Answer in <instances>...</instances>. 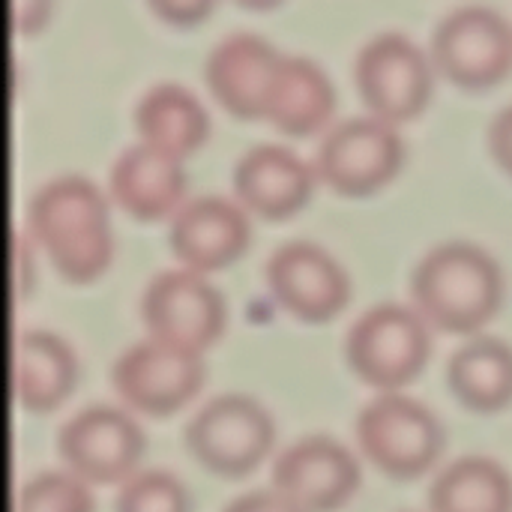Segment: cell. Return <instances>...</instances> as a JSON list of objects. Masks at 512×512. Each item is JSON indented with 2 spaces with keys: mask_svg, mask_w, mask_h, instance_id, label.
Returning <instances> with one entry per match:
<instances>
[{
  "mask_svg": "<svg viewBox=\"0 0 512 512\" xmlns=\"http://www.w3.org/2000/svg\"><path fill=\"white\" fill-rule=\"evenodd\" d=\"M432 512H512L510 474L483 456L450 462L429 486Z\"/></svg>",
  "mask_w": 512,
  "mask_h": 512,
  "instance_id": "cell-22",
  "label": "cell"
},
{
  "mask_svg": "<svg viewBox=\"0 0 512 512\" xmlns=\"http://www.w3.org/2000/svg\"><path fill=\"white\" fill-rule=\"evenodd\" d=\"M108 192L114 204L138 222H159L177 210L186 192V174L177 159L150 147H126L108 174Z\"/></svg>",
  "mask_w": 512,
  "mask_h": 512,
  "instance_id": "cell-17",
  "label": "cell"
},
{
  "mask_svg": "<svg viewBox=\"0 0 512 512\" xmlns=\"http://www.w3.org/2000/svg\"><path fill=\"white\" fill-rule=\"evenodd\" d=\"M231 186L240 204L261 219L279 222L294 216L312 195L315 171L297 153L279 144H258L246 150L234 171Z\"/></svg>",
  "mask_w": 512,
  "mask_h": 512,
  "instance_id": "cell-15",
  "label": "cell"
},
{
  "mask_svg": "<svg viewBox=\"0 0 512 512\" xmlns=\"http://www.w3.org/2000/svg\"><path fill=\"white\" fill-rule=\"evenodd\" d=\"M135 132L171 159L183 162L207 138V111L180 84H156L135 105Z\"/></svg>",
  "mask_w": 512,
  "mask_h": 512,
  "instance_id": "cell-20",
  "label": "cell"
},
{
  "mask_svg": "<svg viewBox=\"0 0 512 512\" xmlns=\"http://www.w3.org/2000/svg\"><path fill=\"white\" fill-rule=\"evenodd\" d=\"M141 321L150 339L201 354L225 327L219 291L195 270H165L150 279L141 297Z\"/></svg>",
  "mask_w": 512,
  "mask_h": 512,
  "instance_id": "cell-8",
  "label": "cell"
},
{
  "mask_svg": "<svg viewBox=\"0 0 512 512\" xmlns=\"http://www.w3.org/2000/svg\"><path fill=\"white\" fill-rule=\"evenodd\" d=\"M201 381L204 366L198 354L162 345L156 339L135 342L111 366L117 396L147 417H168L180 411L201 390Z\"/></svg>",
  "mask_w": 512,
  "mask_h": 512,
  "instance_id": "cell-10",
  "label": "cell"
},
{
  "mask_svg": "<svg viewBox=\"0 0 512 512\" xmlns=\"http://www.w3.org/2000/svg\"><path fill=\"white\" fill-rule=\"evenodd\" d=\"M402 165V141L396 129L378 117H354L333 126L315 159V174L339 195L363 198L396 177Z\"/></svg>",
  "mask_w": 512,
  "mask_h": 512,
  "instance_id": "cell-9",
  "label": "cell"
},
{
  "mask_svg": "<svg viewBox=\"0 0 512 512\" xmlns=\"http://www.w3.org/2000/svg\"><path fill=\"white\" fill-rule=\"evenodd\" d=\"M354 435L366 459L393 480L426 474L444 447L438 420L414 399L399 393L375 396L354 423Z\"/></svg>",
  "mask_w": 512,
  "mask_h": 512,
  "instance_id": "cell-4",
  "label": "cell"
},
{
  "mask_svg": "<svg viewBox=\"0 0 512 512\" xmlns=\"http://www.w3.org/2000/svg\"><path fill=\"white\" fill-rule=\"evenodd\" d=\"M168 246L186 270L210 273L228 267L249 246L246 213L216 195L192 198L174 213L168 225Z\"/></svg>",
  "mask_w": 512,
  "mask_h": 512,
  "instance_id": "cell-14",
  "label": "cell"
},
{
  "mask_svg": "<svg viewBox=\"0 0 512 512\" xmlns=\"http://www.w3.org/2000/svg\"><path fill=\"white\" fill-rule=\"evenodd\" d=\"M264 276L276 303L306 324H324L348 303L345 270L321 246L306 240L282 243L267 258Z\"/></svg>",
  "mask_w": 512,
  "mask_h": 512,
  "instance_id": "cell-12",
  "label": "cell"
},
{
  "mask_svg": "<svg viewBox=\"0 0 512 512\" xmlns=\"http://www.w3.org/2000/svg\"><path fill=\"white\" fill-rule=\"evenodd\" d=\"M75 387V357L63 339L27 330L12 348V396L30 414L54 411Z\"/></svg>",
  "mask_w": 512,
  "mask_h": 512,
  "instance_id": "cell-19",
  "label": "cell"
},
{
  "mask_svg": "<svg viewBox=\"0 0 512 512\" xmlns=\"http://www.w3.org/2000/svg\"><path fill=\"white\" fill-rule=\"evenodd\" d=\"M57 453L84 483H120L144 453L141 429L117 408L90 405L57 432Z\"/></svg>",
  "mask_w": 512,
  "mask_h": 512,
  "instance_id": "cell-11",
  "label": "cell"
},
{
  "mask_svg": "<svg viewBox=\"0 0 512 512\" xmlns=\"http://www.w3.org/2000/svg\"><path fill=\"white\" fill-rule=\"evenodd\" d=\"M147 6L156 18L174 27H195L213 12L216 0H147Z\"/></svg>",
  "mask_w": 512,
  "mask_h": 512,
  "instance_id": "cell-25",
  "label": "cell"
},
{
  "mask_svg": "<svg viewBox=\"0 0 512 512\" xmlns=\"http://www.w3.org/2000/svg\"><path fill=\"white\" fill-rule=\"evenodd\" d=\"M498 264L471 243L429 249L411 273V297L420 315L444 333H477L501 306Z\"/></svg>",
  "mask_w": 512,
  "mask_h": 512,
  "instance_id": "cell-2",
  "label": "cell"
},
{
  "mask_svg": "<svg viewBox=\"0 0 512 512\" xmlns=\"http://www.w3.org/2000/svg\"><path fill=\"white\" fill-rule=\"evenodd\" d=\"M432 66L465 90H486L512 69L510 24L489 6L450 12L432 36Z\"/></svg>",
  "mask_w": 512,
  "mask_h": 512,
  "instance_id": "cell-6",
  "label": "cell"
},
{
  "mask_svg": "<svg viewBox=\"0 0 512 512\" xmlns=\"http://www.w3.org/2000/svg\"><path fill=\"white\" fill-rule=\"evenodd\" d=\"M489 150L495 162L512 177V105L501 108L489 123Z\"/></svg>",
  "mask_w": 512,
  "mask_h": 512,
  "instance_id": "cell-26",
  "label": "cell"
},
{
  "mask_svg": "<svg viewBox=\"0 0 512 512\" xmlns=\"http://www.w3.org/2000/svg\"><path fill=\"white\" fill-rule=\"evenodd\" d=\"M48 12H51V0H9V18L18 36L36 33L48 21Z\"/></svg>",
  "mask_w": 512,
  "mask_h": 512,
  "instance_id": "cell-27",
  "label": "cell"
},
{
  "mask_svg": "<svg viewBox=\"0 0 512 512\" xmlns=\"http://www.w3.org/2000/svg\"><path fill=\"white\" fill-rule=\"evenodd\" d=\"M270 480L279 495L294 501L303 512H327L342 507L354 495L360 468L342 444L315 435L279 453Z\"/></svg>",
  "mask_w": 512,
  "mask_h": 512,
  "instance_id": "cell-13",
  "label": "cell"
},
{
  "mask_svg": "<svg viewBox=\"0 0 512 512\" xmlns=\"http://www.w3.org/2000/svg\"><path fill=\"white\" fill-rule=\"evenodd\" d=\"M15 512H93V498L81 477L45 471L24 483Z\"/></svg>",
  "mask_w": 512,
  "mask_h": 512,
  "instance_id": "cell-23",
  "label": "cell"
},
{
  "mask_svg": "<svg viewBox=\"0 0 512 512\" xmlns=\"http://www.w3.org/2000/svg\"><path fill=\"white\" fill-rule=\"evenodd\" d=\"M453 396L477 414H495L512 402V348L480 336L447 360Z\"/></svg>",
  "mask_w": 512,
  "mask_h": 512,
  "instance_id": "cell-21",
  "label": "cell"
},
{
  "mask_svg": "<svg viewBox=\"0 0 512 512\" xmlns=\"http://www.w3.org/2000/svg\"><path fill=\"white\" fill-rule=\"evenodd\" d=\"M222 512H303L279 492H249L234 498Z\"/></svg>",
  "mask_w": 512,
  "mask_h": 512,
  "instance_id": "cell-28",
  "label": "cell"
},
{
  "mask_svg": "<svg viewBox=\"0 0 512 512\" xmlns=\"http://www.w3.org/2000/svg\"><path fill=\"white\" fill-rule=\"evenodd\" d=\"M354 84L363 105L384 123L414 120L432 93V66L426 54L402 33L369 39L354 60Z\"/></svg>",
  "mask_w": 512,
  "mask_h": 512,
  "instance_id": "cell-7",
  "label": "cell"
},
{
  "mask_svg": "<svg viewBox=\"0 0 512 512\" xmlns=\"http://www.w3.org/2000/svg\"><path fill=\"white\" fill-rule=\"evenodd\" d=\"M336 111V93L330 78L318 63L306 57H279L267 99L264 120H270L282 135L306 138L321 132Z\"/></svg>",
  "mask_w": 512,
  "mask_h": 512,
  "instance_id": "cell-18",
  "label": "cell"
},
{
  "mask_svg": "<svg viewBox=\"0 0 512 512\" xmlns=\"http://www.w3.org/2000/svg\"><path fill=\"white\" fill-rule=\"evenodd\" d=\"M189 456L210 474L237 480L252 474L273 447V423L249 396L210 399L183 429Z\"/></svg>",
  "mask_w": 512,
  "mask_h": 512,
  "instance_id": "cell-3",
  "label": "cell"
},
{
  "mask_svg": "<svg viewBox=\"0 0 512 512\" xmlns=\"http://www.w3.org/2000/svg\"><path fill=\"white\" fill-rule=\"evenodd\" d=\"M429 357L426 324L405 306L381 303L363 312L345 336V360L360 381L393 393L414 381Z\"/></svg>",
  "mask_w": 512,
  "mask_h": 512,
  "instance_id": "cell-5",
  "label": "cell"
},
{
  "mask_svg": "<svg viewBox=\"0 0 512 512\" xmlns=\"http://www.w3.org/2000/svg\"><path fill=\"white\" fill-rule=\"evenodd\" d=\"M27 228L66 282H93L111 264L105 198L87 177L72 174L39 186L27 204Z\"/></svg>",
  "mask_w": 512,
  "mask_h": 512,
  "instance_id": "cell-1",
  "label": "cell"
},
{
  "mask_svg": "<svg viewBox=\"0 0 512 512\" xmlns=\"http://www.w3.org/2000/svg\"><path fill=\"white\" fill-rule=\"evenodd\" d=\"M114 512H189V498L171 474L144 471L117 489Z\"/></svg>",
  "mask_w": 512,
  "mask_h": 512,
  "instance_id": "cell-24",
  "label": "cell"
},
{
  "mask_svg": "<svg viewBox=\"0 0 512 512\" xmlns=\"http://www.w3.org/2000/svg\"><path fill=\"white\" fill-rule=\"evenodd\" d=\"M237 6H243V9H273L276 3H282V0H234Z\"/></svg>",
  "mask_w": 512,
  "mask_h": 512,
  "instance_id": "cell-30",
  "label": "cell"
},
{
  "mask_svg": "<svg viewBox=\"0 0 512 512\" xmlns=\"http://www.w3.org/2000/svg\"><path fill=\"white\" fill-rule=\"evenodd\" d=\"M282 54L255 33H231L204 60V81L213 99L240 120L264 117V99Z\"/></svg>",
  "mask_w": 512,
  "mask_h": 512,
  "instance_id": "cell-16",
  "label": "cell"
},
{
  "mask_svg": "<svg viewBox=\"0 0 512 512\" xmlns=\"http://www.w3.org/2000/svg\"><path fill=\"white\" fill-rule=\"evenodd\" d=\"M33 282V261H30V246L21 234L12 237V291L15 297H27Z\"/></svg>",
  "mask_w": 512,
  "mask_h": 512,
  "instance_id": "cell-29",
  "label": "cell"
}]
</instances>
